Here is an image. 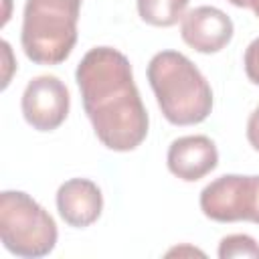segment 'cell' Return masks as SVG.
I'll return each instance as SVG.
<instances>
[{
    "mask_svg": "<svg viewBox=\"0 0 259 259\" xmlns=\"http://www.w3.org/2000/svg\"><path fill=\"white\" fill-rule=\"evenodd\" d=\"M251 10H253V14L259 18V0H251V6H249Z\"/></svg>",
    "mask_w": 259,
    "mask_h": 259,
    "instance_id": "cell-16",
    "label": "cell"
},
{
    "mask_svg": "<svg viewBox=\"0 0 259 259\" xmlns=\"http://www.w3.org/2000/svg\"><path fill=\"white\" fill-rule=\"evenodd\" d=\"M83 109L97 140L113 152H132L148 136L150 117L130 59L113 47H95L75 69Z\"/></svg>",
    "mask_w": 259,
    "mask_h": 259,
    "instance_id": "cell-1",
    "label": "cell"
},
{
    "mask_svg": "<svg viewBox=\"0 0 259 259\" xmlns=\"http://www.w3.org/2000/svg\"><path fill=\"white\" fill-rule=\"evenodd\" d=\"M180 253H194V255H204L202 251H198V249H192V247H184V249H172V251H168V255H180Z\"/></svg>",
    "mask_w": 259,
    "mask_h": 259,
    "instance_id": "cell-14",
    "label": "cell"
},
{
    "mask_svg": "<svg viewBox=\"0 0 259 259\" xmlns=\"http://www.w3.org/2000/svg\"><path fill=\"white\" fill-rule=\"evenodd\" d=\"M53 217L26 192L4 190L0 194V239L16 257L36 259L49 255L57 245Z\"/></svg>",
    "mask_w": 259,
    "mask_h": 259,
    "instance_id": "cell-4",
    "label": "cell"
},
{
    "mask_svg": "<svg viewBox=\"0 0 259 259\" xmlns=\"http://www.w3.org/2000/svg\"><path fill=\"white\" fill-rule=\"evenodd\" d=\"M247 140L251 148L259 152V105L253 109V113L247 119Z\"/></svg>",
    "mask_w": 259,
    "mask_h": 259,
    "instance_id": "cell-13",
    "label": "cell"
},
{
    "mask_svg": "<svg viewBox=\"0 0 259 259\" xmlns=\"http://www.w3.org/2000/svg\"><path fill=\"white\" fill-rule=\"evenodd\" d=\"M83 0H26L20 45L36 65H59L77 42V20Z\"/></svg>",
    "mask_w": 259,
    "mask_h": 259,
    "instance_id": "cell-3",
    "label": "cell"
},
{
    "mask_svg": "<svg viewBox=\"0 0 259 259\" xmlns=\"http://www.w3.org/2000/svg\"><path fill=\"white\" fill-rule=\"evenodd\" d=\"M227 2H231L237 8H249L251 6V0H227Z\"/></svg>",
    "mask_w": 259,
    "mask_h": 259,
    "instance_id": "cell-15",
    "label": "cell"
},
{
    "mask_svg": "<svg viewBox=\"0 0 259 259\" xmlns=\"http://www.w3.org/2000/svg\"><path fill=\"white\" fill-rule=\"evenodd\" d=\"M198 202L210 221L259 225V176L223 174L202 188Z\"/></svg>",
    "mask_w": 259,
    "mask_h": 259,
    "instance_id": "cell-5",
    "label": "cell"
},
{
    "mask_svg": "<svg viewBox=\"0 0 259 259\" xmlns=\"http://www.w3.org/2000/svg\"><path fill=\"white\" fill-rule=\"evenodd\" d=\"M221 259H259V243L249 235H227L219 243Z\"/></svg>",
    "mask_w": 259,
    "mask_h": 259,
    "instance_id": "cell-11",
    "label": "cell"
},
{
    "mask_svg": "<svg viewBox=\"0 0 259 259\" xmlns=\"http://www.w3.org/2000/svg\"><path fill=\"white\" fill-rule=\"evenodd\" d=\"M233 32V20L217 6H196L188 10L180 22L182 40L204 55L223 51L231 42Z\"/></svg>",
    "mask_w": 259,
    "mask_h": 259,
    "instance_id": "cell-7",
    "label": "cell"
},
{
    "mask_svg": "<svg viewBox=\"0 0 259 259\" xmlns=\"http://www.w3.org/2000/svg\"><path fill=\"white\" fill-rule=\"evenodd\" d=\"M26 123L36 132L57 130L69 115L71 95L67 85L55 75L32 77L20 99Z\"/></svg>",
    "mask_w": 259,
    "mask_h": 259,
    "instance_id": "cell-6",
    "label": "cell"
},
{
    "mask_svg": "<svg viewBox=\"0 0 259 259\" xmlns=\"http://www.w3.org/2000/svg\"><path fill=\"white\" fill-rule=\"evenodd\" d=\"M148 81L172 125H194L212 111V89L198 67L178 51H160L148 63Z\"/></svg>",
    "mask_w": 259,
    "mask_h": 259,
    "instance_id": "cell-2",
    "label": "cell"
},
{
    "mask_svg": "<svg viewBox=\"0 0 259 259\" xmlns=\"http://www.w3.org/2000/svg\"><path fill=\"white\" fill-rule=\"evenodd\" d=\"M136 6L146 24L168 28L182 20L188 0H136Z\"/></svg>",
    "mask_w": 259,
    "mask_h": 259,
    "instance_id": "cell-10",
    "label": "cell"
},
{
    "mask_svg": "<svg viewBox=\"0 0 259 259\" xmlns=\"http://www.w3.org/2000/svg\"><path fill=\"white\" fill-rule=\"evenodd\" d=\"M57 210L69 227L85 229L101 217V188L89 178H71L57 190Z\"/></svg>",
    "mask_w": 259,
    "mask_h": 259,
    "instance_id": "cell-9",
    "label": "cell"
},
{
    "mask_svg": "<svg viewBox=\"0 0 259 259\" xmlns=\"http://www.w3.org/2000/svg\"><path fill=\"white\" fill-rule=\"evenodd\" d=\"M166 164L176 178L196 182L217 168L219 150L208 136H182L170 144Z\"/></svg>",
    "mask_w": 259,
    "mask_h": 259,
    "instance_id": "cell-8",
    "label": "cell"
},
{
    "mask_svg": "<svg viewBox=\"0 0 259 259\" xmlns=\"http://www.w3.org/2000/svg\"><path fill=\"white\" fill-rule=\"evenodd\" d=\"M243 65H245V73H247L249 81L259 85V36L255 40H251L249 47L245 49Z\"/></svg>",
    "mask_w": 259,
    "mask_h": 259,
    "instance_id": "cell-12",
    "label": "cell"
}]
</instances>
